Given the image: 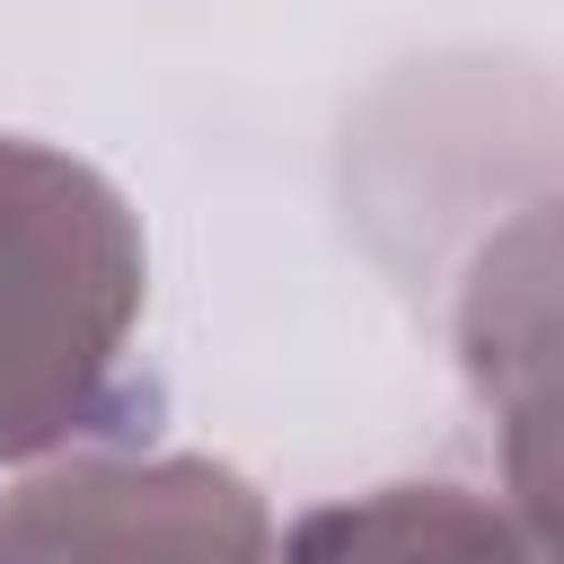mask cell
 I'll return each mask as SVG.
<instances>
[{
    "mask_svg": "<svg viewBox=\"0 0 564 564\" xmlns=\"http://www.w3.org/2000/svg\"><path fill=\"white\" fill-rule=\"evenodd\" d=\"M141 300L150 256L132 203L88 159L0 132V467L141 414Z\"/></svg>",
    "mask_w": 564,
    "mask_h": 564,
    "instance_id": "6da1fadb",
    "label": "cell"
},
{
    "mask_svg": "<svg viewBox=\"0 0 564 564\" xmlns=\"http://www.w3.org/2000/svg\"><path fill=\"white\" fill-rule=\"evenodd\" d=\"M0 564H273V511L220 458L97 449L0 494Z\"/></svg>",
    "mask_w": 564,
    "mask_h": 564,
    "instance_id": "7a4b0ae2",
    "label": "cell"
},
{
    "mask_svg": "<svg viewBox=\"0 0 564 564\" xmlns=\"http://www.w3.org/2000/svg\"><path fill=\"white\" fill-rule=\"evenodd\" d=\"M273 564H546V529L467 485H379L352 502H317Z\"/></svg>",
    "mask_w": 564,
    "mask_h": 564,
    "instance_id": "3957f363",
    "label": "cell"
}]
</instances>
